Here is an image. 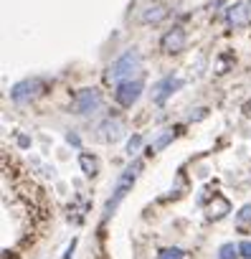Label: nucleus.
Instances as JSON below:
<instances>
[{
  "mask_svg": "<svg viewBox=\"0 0 251 259\" xmlns=\"http://www.w3.org/2000/svg\"><path fill=\"white\" fill-rule=\"evenodd\" d=\"M142 69V54L137 49H130V51H124L109 69V79H114L117 84L119 81H130L137 71Z\"/></svg>",
  "mask_w": 251,
  "mask_h": 259,
  "instance_id": "nucleus-1",
  "label": "nucleus"
},
{
  "mask_svg": "<svg viewBox=\"0 0 251 259\" xmlns=\"http://www.w3.org/2000/svg\"><path fill=\"white\" fill-rule=\"evenodd\" d=\"M140 170H142V160H135L130 168H124V173L119 176V181H117V186H114V193H112V198L107 201V213H112L119 203H122V198L127 196L130 191H132V186H135V181H137V176H140Z\"/></svg>",
  "mask_w": 251,
  "mask_h": 259,
  "instance_id": "nucleus-2",
  "label": "nucleus"
},
{
  "mask_svg": "<svg viewBox=\"0 0 251 259\" xmlns=\"http://www.w3.org/2000/svg\"><path fill=\"white\" fill-rule=\"evenodd\" d=\"M102 107V92L94 87H84L71 97V112L74 114H91Z\"/></svg>",
  "mask_w": 251,
  "mask_h": 259,
  "instance_id": "nucleus-3",
  "label": "nucleus"
},
{
  "mask_svg": "<svg viewBox=\"0 0 251 259\" xmlns=\"http://www.w3.org/2000/svg\"><path fill=\"white\" fill-rule=\"evenodd\" d=\"M142 89H145V84L140 81V79H130V81H119L117 84V89H114V99L122 104V107H132L137 99H140V94H142Z\"/></svg>",
  "mask_w": 251,
  "mask_h": 259,
  "instance_id": "nucleus-4",
  "label": "nucleus"
},
{
  "mask_svg": "<svg viewBox=\"0 0 251 259\" xmlns=\"http://www.w3.org/2000/svg\"><path fill=\"white\" fill-rule=\"evenodd\" d=\"M38 94H43V81H41V79H23V81H18V84L11 89V97H13V102H18V104H26V102L36 99Z\"/></svg>",
  "mask_w": 251,
  "mask_h": 259,
  "instance_id": "nucleus-5",
  "label": "nucleus"
},
{
  "mask_svg": "<svg viewBox=\"0 0 251 259\" xmlns=\"http://www.w3.org/2000/svg\"><path fill=\"white\" fill-rule=\"evenodd\" d=\"M185 44H188V36H185V31H183L180 26H173V28L163 36V41H160V46H163L165 54H180V51L185 49Z\"/></svg>",
  "mask_w": 251,
  "mask_h": 259,
  "instance_id": "nucleus-6",
  "label": "nucleus"
},
{
  "mask_svg": "<svg viewBox=\"0 0 251 259\" xmlns=\"http://www.w3.org/2000/svg\"><path fill=\"white\" fill-rule=\"evenodd\" d=\"M99 140H104V143H117L122 135H124V124H122V119L119 117H107L102 124H99Z\"/></svg>",
  "mask_w": 251,
  "mask_h": 259,
  "instance_id": "nucleus-7",
  "label": "nucleus"
},
{
  "mask_svg": "<svg viewBox=\"0 0 251 259\" xmlns=\"http://www.w3.org/2000/svg\"><path fill=\"white\" fill-rule=\"evenodd\" d=\"M165 18H168V6L160 3V0H153L147 8H142V16H140V21H142L145 26H158V23H163Z\"/></svg>",
  "mask_w": 251,
  "mask_h": 259,
  "instance_id": "nucleus-8",
  "label": "nucleus"
},
{
  "mask_svg": "<svg viewBox=\"0 0 251 259\" xmlns=\"http://www.w3.org/2000/svg\"><path fill=\"white\" fill-rule=\"evenodd\" d=\"M183 87V81L178 79V76H165L158 87H155V92H153V99L158 102V104H165L168 102V97L173 94V92H178Z\"/></svg>",
  "mask_w": 251,
  "mask_h": 259,
  "instance_id": "nucleus-9",
  "label": "nucleus"
},
{
  "mask_svg": "<svg viewBox=\"0 0 251 259\" xmlns=\"http://www.w3.org/2000/svg\"><path fill=\"white\" fill-rule=\"evenodd\" d=\"M226 21H228V26H233V28L246 26V23H248V6L243 3V0H238V3L228 6V11H226Z\"/></svg>",
  "mask_w": 251,
  "mask_h": 259,
  "instance_id": "nucleus-10",
  "label": "nucleus"
},
{
  "mask_svg": "<svg viewBox=\"0 0 251 259\" xmlns=\"http://www.w3.org/2000/svg\"><path fill=\"white\" fill-rule=\"evenodd\" d=\"M79 165H81L84 176H89V178H94V176L99 173V160H96L94 155H89V153H81V155H79Z\"/></svg>",
  "mask_w": 251,
  "mask_h": 259,
  "instance_id": "nucleus-11",
  "label": "nucleus"
},
{
  "mask_svg": "<svg viewBox=\"0 0 251 259\" xmlns=\"http://www.w3.org/2000/svg\"><path fill=\"white\" fill-rule=\"evenodd\" d=\"M178 135H180V127H170V130H168V133H163V135H160V138H158V140L153 143V148H150V150H153V153H158V150H163V148H165L168 143H173V140H175Z\"/></svg>",
  "mask_w": 251,
  "mask_h": 259,
  "instance_id": "nucleus-12",
  "label": "nucleus"
},
{
  "mask_svg": "<svg viewBox=\"0 0 251 259\" xmlns=\"http://www.w3.org/2000/svg\"><path fill=\"white\" fill-rule=\"evenodd\" d=\"M236 226H238L241 231H246V229L251 226V203L243 206V208L238 211V216H236Z\"/></svg>",
  "mask_w": 251,
  "mask_h": 259,
  "instance_id": "nucleus-13",
  "label": "nucleus"
},
{
  "mask_svg": "<svg viewBox=\"0 0 251 259\" xmlns=\"http://www.w3.org/2000/svg\"><path fill=\"white\" fill-rule=\"evenodd\" d=\"M183 256H185V251H183V249H178V246L160 249V254H158V259H183Z\"/></svg>",
  "mask_w": 251,
  "mask_h": 259,
  "instance_id": "nucleus-14",
  "label": "nucleus"
},
{
  "mask_svg": "<svg viewBox=\"0 0 251 259\" xmlns=\"http://www.w3.org/2000/svg\"><path fill=\"white\" fill-rule=\"evenodd\" d=\"M236 256H238V246L233 244H223L218 249V259H236Z\"/></svg>",
  "mask_w": 251,
  "mask_h": 259,
  "instance_id": "nucleus-15",
  "label": "nucleus"
},
{
  "mask_svg": "<svg viewBox=\"0 0 251 259\" xmlns=\"http://www.w3.org/2000/svg\"><path fill=\"white\" fill-rule=\"evenodd\" d=\"M140 148H142V138H140V135H135V138H132V140L127 143V155L132 158V155H135V153H137Z\"/></svg>",
  "mask_w": 251,
  "mask_h": 259,
  "instance_id": "nucleus-16",
  "label": "nucleus"
},
{
  "mask_svg": "<svg viewBox=\"0 0 251 259\" xmlns=\"http://www.w3.org/2000/svg\"><path fill=\"white\" fill-rule=\"evenodd\" d=\"M238 254H241L243 259H251V241H241V244H238Z\"/></svg>",
  "mask_w": 251,
  "mask_h": 259,
  "instance_id": "nucleus-17",
  "label": "nucleus"
},
{
  "mask_svg": "<svg viewBox=\"0 0 251 259\" xmlns=\"http://www.w3.org/2000/svg\"><path fill=\"white\" fill-rule=\"evenodd\" d=\"M18 143H21V145H23V148H28V145H31V140H28V138H26V135H21V138H18Z\"/></svg>",
  "mask_w": 251,
  "mask_h": 259,
  "instance_id": "nucleus-18",
  "label": "nucleus"
}]
</instances>
